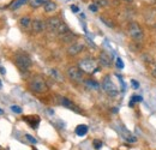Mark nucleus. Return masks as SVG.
Wrapping results in <instances>:
<instances>
[{
	"mask_svg": "<svg viewBox=\"0 0 156 150\" xmlns=\"http://www.w3.org/2000/svg\"><path fill=\"white\" fill-rule=\"evenodd\" d=\"M117 67L118 69H120V70H122L124 69V62H122V60H121V58H117Z\"/></svg>",
	"mask_w": 156,
	"mask_h": 150,
	"instance_id": "cd10ccee",
	"label": "nucleus"
},
{
	"mask_svg": "<svg viewBox=\"0 0 156 150\" xmlns=\"http://www.w3.org/2000/svg\"><path fill=\"white\" fill-rule=\"evenodd\" d=\"M88 9H89L91 12H94V13H96V12L98 11V6L96 5V4H95V2H94V4H90Z\"/></svg>",
	"mask_w": 156,
	"mask_h": 150,
	"instance_id": "a878e982",
	"label": "nucleus"
},
{
	"mask_svg": "<svg viewBox=\"0 0 156 150\" xmlns=\"http://www.w3.org/2000/svg\"><path fill=\"white\" fill-rule=\"evenodd\" d=\"M43 10H44V12H46V13L55 12V11L58 10V4H57L55 1H53V0H51V1H48L47 4H44Z\"/></svg>",
	"mask_w": 156,
	"mask_h": 150,
	"instance_id": "f8f14e48",
	"label": "nucleus"
},
{
	"mask_svg": "<svg viewBox=\"0 0 156 150\" xmlns=\"http://www.w3.org/2000/svg\"><path fill=\"white\" fill-rule=\"evenodd\" d=\"M142 100H143V97L140 95H132V98L130 100L129 105H130V107H133L135 102H142Z\"/></svg>",
	"mask_w": 156,
	"mask_h": 150,
	"instance_id": "5701e85b",
	"label": "nucleus"
},
{
	"mask_svg": "<svg viewBox=\"0 0 156 150\" xmlns=\"http://www.w3.org/2000/svg\"><path fill=\"white\" fill-rule=\"evenodd\" d=\"M5 72H6V71H5V69H4V67H0V73L5 75Z\"/></svg>",
	"mask_w": 156,
	"mask_h": 150,
	"instance_id": "f704fd0d",
	"label": "nucleus"
},
{
	"mask_svg": "<svg viewBox=\"0 0 156 150\" xmlns=\"http://www.w3.org/2000/svg\"><path fill=\"white\" fill-rule=\"evenodd\" d=\"M0 114H2V111H1V109H0Z\"/></svg>",
	"mask_w": 156,
	"mask_h": 150,
	"instance_id": "58836bf2",
	"label": "nucleus"
},
{
	"mask_svg": "<svg viewBox=\"0 0 156 150\" xmlns=\"http://www.w3.org/2000/svg\"><path fill=\"white\" fill-rule=\"evenodd\" d=\"M87 133H88V126L87 125H83L82 124V125H78L77 127H76V134L77 136L82 137V136H85Z\"/></svg>",
	"mask_w": 156,
	"mask_h": 150,
	"instance_id": "aec40b11",
	"label": "nucleus"
},
{
	"mask_svg": "<svg viewBox=\"0 0 156 150\" xmlns=\"http://www.w3.org/2000/svg\"><path fill=\"white\" fill-rule=\"evenodd\" d=\"M46 29V22L41 20V19H33L31 22V30L35 33V34H40L42 33L43 30Z\"/></svg>",
	"mask_w": 156,
	"mask_h": 150,
	"instance_id": "9d476101",
	"label": "nucleus"
},
{
	"mask_svg": "<svg viewBox=\"0 0 156 150\" xmlns=\"http://www.w3.org/2000/svg\"><path fill=\"white\" fill-rule=\"evenodd\" d=\"M127 31H129L130 38H132L133 41H136V42L140 43V41L144 40V30H143L142 25L139 23H137V22H131L129 24Z\"/></svg>",
	"mask_w": 156,
	"mask_h": 150,
	"instance_id": "f03ea898",
	"label": "nucleus"
},
{
	"mask_svg": "<svg viewBox=\"0 0 156 150\" xmlns=\"http://www.w3.org/2000/svg\"><path fill=\"white\" fill-rule=\"evenodd\" d=\"M27 2H29V0H13V2L11 4L10 9L11 10H18L23 5H25Z\"/></svg>",
	"mask_w": 156,
	"mask_h": 150,
	"instance_id": "a211bd4d",
	"label": "nucleus"
},
{
	"mask_svg": "<svg viewBox=\"0 0 156 150\" xmlns=\"http://www.w3.org/2000/svg\"><path fill=\"white\" fill-rule=\"evenodd\" d=\"M25 137H27V139H28L30 143H33V144H36V143H37V141H36L34 137H31L30 134H28V133H27V134H25Z\"/></svg>",
	"mask_w": 156,
	"mask_h": 150,
	"instance_id": "c756f323",
	"label": "nucleus"
},
{
	"mask_svg": "<svg viewBox=\"0 0 156 150\" xmlns=\"http://www.w3.org/2000/svg\"><path fill=\"white\" fill-rule=\"evenodd\" d=\"M51 0H29V5L33 9H39L41 6H44V4H47Z\"/></svg>",
	"mask_w": 156,
	"mask_h": 150,
	"instance_id": "dca6fc26",
	"label": "nucleus"
},
{
	"mask_svg": "<svg viewBox=\"0 0 156 150\" xmlns=\"http://www.w3.org/2000/svg\"><path fill=\"white\" fill-rule=\"evenodd\" d=\"M29 87L34 93L37 94H43L48 90V84L41 76H34L29 82Z\"/></svg>",
	"mask_w": 156,
	"mask_h": 150,
	"instance_id": "f257e3e1",
	"label": "nucleus"
},
{
	"mask_svg": "<svg viewBox=\"0 0 156 150\" xmlns=\"http://www.w3.org/2000/svg\"><path fill=\"white\" fill-rule=\"evenodd\" d=\"M100 19H101V22L105 23L107 27H109V28H114V23H113L112 20H108V18H106V17H103V16H101Z\"/></svg>",
	"mask_w": 156,
	"mask_h": 150,
	"instance_id": "393cba45",
	"label": "nucleus"
},
{
	"mask_svg": "<svg viewBox=\"0 0 156 150\" xmlns=\"http://www.w3.org/2000/svg\"><path fill=\"white\" fill-rule=\"evenodd\" d=\"M83 49H84V45L83 43H80V42H73V43H71L69 46L67 54L70 56H75L77 55V54H79L80 52H83Z\"/></svg>",
	"mask_w": 156,
	"mask_h": 150,
	"instance_id": "6e6552de",
	"label": "nucleus"
},
{
	"mask_svg": "<svg viewBox=\"0 0 156 150\" xmlns=\"http://www.w3.org/2000/svg\"><path fill=\"white\" fill-rule=\"evenodd\" d=\"M31 22H33V19L25 16V17H22L20 19V25L24 29H28V28H31Z\"/></svg>",
	"mask_w": 156,
	"mask_h": 150,
	"instance_id": "2eb2a0df",
	"label": "nucleus"
},
{
	"mask_svg": "<svg viewBox=\"0 0 156 150\" xmlns=\"http://www.w3.org/2000/svg\"><path fill=\"white\" fill-rule=\"evenodd\" d=\"M131 83H132V85H133V88H135V89H137V88L139 87L138 82H137V80H135V79H132V80H131Z\"/></svg>",
	"mask_w": 156,
	"mask_h": 150,
	"instance_id": "72a5a7b5",
	"label": "nucleus"
},
{
	"mask_svg": "<svg viewBox=\"0 0 156 150\" xmlns=\"http://www.w3.org/2000/svg\"><path fill=\"white\" fill-rule=\"evenodd\" d=\"M79 69L83 71V72H87V73H93L98 70V64L94 59H82L79 61Z\"/></svg>",
	"mask_w": 156,
	"mask_h": 150,
	"instance_id": "423d86ee",
	"label": "nucleus"
},
{
	"mask_svg": "<svg viewBox=\"0 0 156 150\" xmlns=\"http://www.w3.org/2000/svg\"><path fill=\"white\" fill-rule=\"evenodd\" d=\"M98 62L102 67H106V69H109L112 66V56L109 55L108 53L106 52H101L100 55H98Z\"/></svg>",
	"mask_w": 156,
	"mask_h": 150,
	"instance_id": "1a4fd4ad",
	"label": "nucleus"
},
{
	"mask_svg": "<svg viewBox=\"0 0 156 150\" xmlns=\"http://www.w3.org/2000/svg\"><path fill=\"white\" fill-rule=\"evenodd\" d=\"M60 105L64 106V107L67 108V109H71V111H73V112H76V113H80V109L76 106V103H73V102H72L71 100H69L67 97H60Z\"/></svg>",
	"mask_w": 156,
	"mask_h": 150,
	"instance_id": "9b49d317",
	"label": "nucleus"
},
{
	"mask_svg": "<svg viewBox=\"0 0 156 150\" xmlns=\"http://www.w3.org/2000/svg\"><path fill=\"white\" fill-rule=\"evenodd\" d=\"M48 73H49V76H51L55 82H58V83H62V82H64V77H62V75L59 72L57 69H51V70L48 71Z\"/></svg>",
	"mask_w": 156,
	"mask_h": 150,
	"instance_id": "ddd939ff",
	"label": "nucleus"
},
{
	"mask_svg": "<svg viewBox=\"0 0 156 150\" xmlns=\"http://www.w3.org/2000/svg\"><path fill=\"white\" fill-rule=\"evenodd\" d=\"M122 1H125V2H132L133 0H122Z\"/></svg>",
	"mask_w": 156,
	"mask_h": 150,
	"instance_id": "c9c22d12",
	"label": "nucleus"
},
{
	"mask_svg": "<svg viewBox=\"0 0 156 150\" xmlns=\"http://www.w3.org/2000/svg\"><path fill=\"white\" fill-rule=\"evenodd\" d=\"M66 75L67 77L72 80V82H75V83H83L84 82V76H83V71L77 67V66H70L69 69H67V71H66Z\"/></svg>",
	"mask_w": 156,
	"mask_h": 150,
	"instance_id": "39448f33",
	"label": "nucleus"
},
{
	"mask_svg": "<svg viewBox=\"0 0 156 150\" xmlns=\"http://www.w3.org/2000/svg\"><path fill=\"white\" fill-rule=\"evenodd\" d=\"M151 75L156 78V61H155V62H153V67H151Z\"/></svg>",
	"mask_w": 156,
	"mask_h": 150,
	"instance_id": "473e14b6",
	"label": "nucleus"
},
{
	"mask_svg": "<svg viewBox=\"0 0 156 150\" xmlns=\"http://www.w3.org/2000/svg\"><path fill=\"white\" fill-rule=\"evenodd\" d=\"M70 31V28H69V25L66 24V23H61L60 24V27H59L58 31H57V34H58L59 36H62V35H65V34H67Z\"/></svg>",
	"mask_w": 156,
	"mask_h": 150,
	"instance_id": "6ab92c4d",
	"label": "nucleus"
},
{
	"mask_svg": "<svg viewBox=\"0 0 156 150\" xmlns=\"http://www.w3.org/2000/svg\"><path fill=\"white\" fill-rule=\"evenodd\" d=\"M61 23H62V20L59 17H49L46 20V29L51 33H57Z\"/></svg>",
	"mask_w": 156,
	"mask_h": 150,
	"instance_id": "0eeeda50",
	"label": "nucleus"
},
{
	"mask_svg": "<svg viewBox=\"0 0 156 150\" xmlns=\"http://www.w3.org/2000/svg\"><path fill=\"white\" fill-rule=\"evenodd\" d=\"M84 84H85L89 89H93V90H98V89H100V84H98V82L93 80V79H87V80H84Z\"/></svg>",
	"mask_w": 156,
	"mask_h": 150,
	"instance_id": "f3484780",
	"label": "nucleus"
},
{
	"mask_svg": "<svg viewBox=\"0 0 156 150\" xmlns=\"http://www.w3.org/2000/svg\"><path fill=\"white\" fill-rule=\"evenodd\" d=\"M140 58H142V60H143V61H145V62H148V64H153V62H154V60H153L151 55H150V54H148V53L142 54Z\"/></svg>",
	"mask_w": 156,
	"mask_h": 150,
	"instance_id": "b1692460",
	"label": "nucleus"
},
{
	"mask_svg": "<svg viewBox=\"0 0 156 150\" xmlns=\"http://www.w3.org/2000/svg\"><path fill=\"white\" fill-rule=\"evenodd\" d=\"M11 109H12V112L17 113V114H20V113L23 112L20 106H11Z\"/></svg>",
	"mask_w": 156,
	"mask_h": 150,
	"instance_id": "c85d7f7f",
	"label": "nucleus"
},
{
	"mask_svg": "<svg viewBox=\"0 0 156 150\" xmlns=\"http://www.w3.org/2000/svg\"><path fill=\"white\" fill-rule=\"evenodd\" d=\"M15 62L20 71H28L33 66V61L30 56L25 53H17L15 55Z\"/></svg>",
	"mask_w": 156,
	"mask_h": 150,
	"instance_id": "7ed1b4c3",
	"label": "nucleus"
},
{
	"mask_svg": "<svg viewBox=\"0 0 156 150\" xmlns=\"http://www.w3.org/2000/svg\"><path fill=\"white\" fill-rule=\"evenodd\" d=\"M102 89L109 95L111 97H115L119 94V90H118L117 85L113 83L112 78L109 76H106L102 80Z\"/></svg>",
	"mask_w": 156,
	"mask_h": 150,
	"instance_id": "20e7f679",
	"label": "nucleus"
},
{
	"mask_svg": "<svg viewBox=\"0 0 156 150\" xmlns=\"http://www.w3.org/2000/svg\"><path fill=\"white\" fill-rule=\"evenodd\" d=\"M61 38H62V41H64V42H72V41H73L75 38H77V36H76V35H75L73 33H71V31H69L67 34H65V35H62Z\"/></svg>",
	"mask_w": 156,
	"mask_h": 150,
	"instance_id": "412c9836",
	"label": "nucleus"
},
{
	"mask_svg": "<svg viewBox=\"0 0 156 150\" xmlns=\"http://www.w3.org/2000/svg\"><path fill=\"white\" fill-rule=\"evenodd\" d=\"M24 120H25V121H28V123H29V125H30L31 127H34V129H36L40 124V118L39 116H36V115L27 116V118H24Z\"/></svg>",
	"mask_w": 156,
	"mask_h": 150,
	"instance_id": "4468645a",
	"label": "nucleus"
},
{
	"mask_svg": "<svg viewBox=\"0 0 156 150\" xmlns=\"http://www.w3.org/2000/svg\"><path fill=\"white\" fill-rule=\"evenodd\" d=\"M95 4L98 6H107L108 5V0H95Z\"/></svg>",
	"mask_w": 156,
	"mask_h": 150,
	"instance_id": "bb28decb",
	"label": "nucleus"
},
{
	"mask_svg": "<svg viewBox=\"0 0 156 150\" xmlns=\"http://www.w3.org/2000/svg\"><path fill=\"white\" fill-rule=\"evenodd\" d=\"M94 147H95V149H100L102 147V142L98 141V139H95L94 141Z\"/></svg>",
	"mask_w": 156,
	"mask_h": 150,
	"instance_id": "7c9ffc66",
	"label": "nucleus"
},
{
	"mask_svg": "<svg viewBox=\"0 0 156 150\" xmlns=\"http://www.w3.org/2000/svg\"><path fill=\"white\" fill-rule=\"evenodd\" d=\"M1 87H2V83H1V80H0V89H1Z\"/></svg>",
	"mask_w": 156,
	"mask_h": 150,
	"instance_id": "e433bc0d",
	"label": "nucleus"
},
{
	"mask_svg": "<svg viewBox=\"0 0 156 150\" xmlns=\"http://www.w3.org/2000/svg\"><path fill=\"white\" fill-rule=\"evenodd\" d=\"M122 130H124V132H125V133L122 134V137H124V138H125V139H126L127 142H132V143H133V142H136V141H137L136 137H133V136H132V134H131L130 132L126 131L125 129H122Z\"/></svg>",
	"mask_w": 156,
	"mask_h": 150,
	"instance_id": "4be33fe9",
	"label": "nucleus"
},
{
	"mask_svg": "<svg viewBox=\"0 0 156 150\" xmlns=\"http://www.w3.org/2000/svg\"><path fill=\"white\" fill-rule=\"evenodd\" d=\"M70 9H71V11H72L73 13H77L78 11H79V9H78L77 5H71V6H70Z\"/></svg>",
	"mask_w": 156,
	"mask_h": 150,
	"instance_id": "2f4dec72",
	"label": "nucleus"
},
{
	"mask_svg": "<svg viewBox=\"0 0 156 150\" xmlns=\"http://www.w3.org/2000/svg\"><path fill=\"white\" fill-rule=\"evenodd\" d=\"M154 29H155V31H156V23H155V25H154Z\"/></svg>",
	"mask_w": 156,
	"mask_h": 150,
	"instance_id": "4c0bfd02",
	"label": "nucleus"
}]
</instances>
